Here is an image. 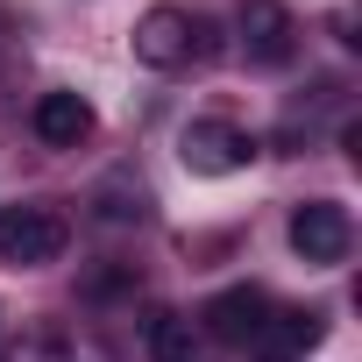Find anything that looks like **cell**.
Returning a JSON list of instances; mask_svg holds the SVG:
<instances>
[{"mask_svg": "<svg viewBox=\"0 0 362 362\" xmlns=\"http://www.w3.org/2000/svg\"><path fill=\"white\" fill-rule=\"evenodd\" d=\"M71 242L64 214L57 206H0V263H15V270H43L57 263Z\"/></svg>", "mask_w": 362, "mask_h": 362, "instance_id": "cell-1", "label": "cell"}, {"mask_svg": "<svg viewBox=\"0 0 362 362\" xmlns=\"http://www.w3.org/2000/svg\"><path fill=\"white\" fill-rule=\"evenodd\" d=\"M177 156H185L192 177H228V170H242V163L256 156V142H249L235 121H192L185 135H177Z\"/></svg>", "mask_w": 362, "mask_h": 362, "instance_id": "cell-2", "label": "cell"}, {"mask_svg": "<svg viewBox=\"0 0 362 362\" xmlns=\"http://www.w3.org/2000/svg\"><path fill=\"white\" fill-rule=\"evenodd\" d=\"M348 242H355L348 206H334V199H305V206L291 214V249H298L305 263H341Z\"/></svg>", "mask_w": 362, "mask_h": 362, "instance_id": "cell-3", "label": "cell"}, {"mask_svg": "<svg viewBox=\"0 0 362 362\" xmlns=\"http://www.w3.org/2000/svg\"><path fill=\"white\" fill-rule=\"evenodd\" d=\"M185 57H192V15H185V8H149V15L135 22V64L177 71Z\"/></svg>", "mask_w": 362, "mask_h": 362, "instance_id": "cell-4", "label": "cell"}, {"mask_svg": "<svg viewBox=\"0 0 362 362\" xmlns=\"http://www.w3.org/2000/svg\"><path fill=\"white\" fill-rule=\"evenodd\" d=\"M242 43H249L256 64H291V50H298L291 8L284 0H242Z\"/></svg>", "mask_w": 362, "mask_h": 362, "instance_id": "cell-5", "label": "cell"}, {"mask_svg": "<svg viewBox=\"0 0 362 362\" xmlns=\"http://www.w3.org/2000/svg\"><path fill=\"white\" fill-rule=\"evenodd\" d=\"M263 320H270V298H263L256 284H235V291H221V298L206 305V327H214V341H228V348H249V341L263 334Z\"/></svg>", "mask_w": 362, "mask_h": 362, "instance_id": "cell-6", "label": "cell"}, {"mask_svg": "<svg viewBox=\"0 0 362 362\" xmlns=\"http://www.w3.org/2000/svg\"><path fill=\"white\" fill-rule=\"evenodd\" d=\"M320 334H327V327H320V313L291 305V313H270V320H263V334H256L249 348H256L263 362H298V355H305Z\"/></svg>", "mask_w": 362, "mask_h": 362, "instance_id": "cell-7", "label": "cell"}, {"mask_svg": "<svg viewBox=\"0 0 362 362\" xmlns=\"http://www.w3.org/2000/svg\"><path fill=\"white\" fill-rule=\"evenodd\" d=\"M36 135H43L50 149H78V142L93 135V107H86L78 93H43V100H36Z\"/></svg>", "mask_w": 362, "mask_h": 362, "instance_id": "cell-8", "label": "cell"}, {"mask_svg": "<svg viewBox=\"0 0 362 362\" xmlns=\"http://www.w3.org/2000/svg\"><path fill=\"white\" fill-rule=\"evenodd\" d=\"M142 348H149V362H192L199 334H192L185 313H149L142 320Z\"/></svg>", "mask_w": 362, "mask_h": 362, "instance_id": "cell-9", "label": "cell"}]
</instances>
